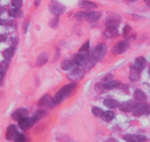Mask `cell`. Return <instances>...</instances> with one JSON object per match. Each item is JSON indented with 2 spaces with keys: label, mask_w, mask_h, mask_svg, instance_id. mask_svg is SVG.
Returning <instances> with one entry per match:
<instances>
[{
  "label": "cell",
  "mask_w": 150,
  "mask_h": 142,
  "mask_svg": "<svg viewBox=\"0 0 150 142\" xmlns=\"http://www.w3.org/2000/svg\"><path fill=\"white\" fill-rule=\"evenodd\" d=\"M11 5H12V6L13 7V8L20 9V8L22 7L23 1L22 0H12Z\"/></svg>",
  "instance_id": "30"
},
{
  "label": "cell",
  "mask_w": 150,
  "mask_h": 142,
  "mask_svg": "<svg viewBox=\"0 0 150 142\" xmlns=\"http://www.w3.org/2000/svg\"><path fill=\"white\" fill-rule=\"evenodd\" d=\"M144 2H146V4L148 6L150 7V0H144Z\"/></svg>",
  "instance_id": "43"
},
{
  "label": "cell",
  "mask_w": 150,
  "mask_h": 142,
  "mask_svg": "<svg viewBox=\"0 0 150 142\" xmlns=\"http://www.w3.org/2000/svg\"><path fill=\"white\" fill-rule=\"evenodd\" d=\"M78 6L80 8L86 10H91L97 8V5L88 0H80L78 2Z\"/></svg>",
  "instance_id": "14"
},
{
  "label": "cell",
  "mask_w": 150,
  "mask_h": 142,
  "mask_svg": "<svg viewBox=\"0 0 150 142\" xmlns=\"http://www.w3.org/2000/svg\"><path fill=\"white\" fill-rule=\"evenodd\" d=\"M91 112H92V113H93V115H95V116H96V117L100 116L101 117V116H102V113H104V111L102 110L101 109V108H96V107H94V108H92Z\"/></svg>",
  "instance_id": "29"
},
{
  "label": "cell",
  "mask_w": 150,
  "mask_h": 142,
  "mask_svg": "<svg viewBox=\"0 0 150 142\" xmlns=\"http://www.w3.org/2000/svg\"><path fill=\"white\" fill-rule=\"evenodd\" d=\"M127 1H129V2H136L137 0H127Z\"/></svg>",
  "instance_id": "44"
},
{
  "label": "cell",
  "mask_w": 150,
  "mask_h": 142,
  "mask_svg": "<svg viewBox=\"0 0 150 142\" xmlns=\"http://www.w3.org/2000/svg\"><path fill=\"white\" fill-rule=\"evenodd\" d=\"M77 84L75 82L69 84L66 86L63 87L57 93L55 94L54 98H52L53 105H57V104H60L64 99H66L72 92L77 87Z\"/></svg>",
  "instance_id": "1"
},
{
  "label": "cell",
  "mask_w": 150,
  "mask_h": 142,
  "mask_svg": "<svg viewBox=\"0 0 150 142\" xmlns=\"http://www.w3.org/2000/svg\"><path fill=\"white\" fill-rule=\"evenodd\" d=\"M58 23H59V19L58 17L56 16L55 18H54L51 21V22H50V26H51L52 28L55 29L57 28V27L58 26Z\"/></svg>",
  "instance_id": "34"
},
{
  "label": "cell",
  "mask_w": 150,
  "mask_h": 142,
  "mask_svg": "<svg viewBox=\"0 0 150 142\" xmlns=\"http://www.w3.org/2000/svg\"><path fill=\"white\" fill-rule=\"evenodd\" d=\"M134 98L138 102H144L147 100V96L144 91L141 89H137L134 92Z\"/></svg>",
  "instance_id": "18"
},
{
  "label": "cell",
  "mask_w": 150,
  "mask_h": 142,
  "mask_svg": "<svg viewBox=\"0 0 150 142\" xmlns=\"http://www.w3.org/2000/svg\"><path fill=\"white\" fill-rule=\"evenodd\" d=\"M112 78H113V76H112V75H111V74H109V75H108V76H105V77L104 78L103 81H105V82H110V81H111V79H112Z\"/></svg>",
  "instance_id": "38"
},
{
  "label": "cell",
  "mask_w": 150,
  "mask_h": 142,
  "mask_svg": "<svg viewBox=\"0 0 150 142\" xmlns=\"http://www.w3.org/2000/svg\"><path fill=\"white\" fill-rule=\"evenodd\" d=\"M5 11H6L5 8H4V7H0V16H2L5 12Z\"/></svg>",
  "instance_id": "41"
},
{
  "label": "cell",
  "mask_w": 150,
  "mask_h": 142,
  "mask_svg": "<svg viewBox=\"0 0 150 142\" xmlns=\"http://www.w3.org/2000/svg\"><path fill=\"white\" fill-rule=\"evenodd\" d=\"M29 113L28 110L25 108H19L15 112L13 113L12 114V118L16 121H18L21 118H24V117H27Z\"/></svg>",
  "instance_id": "13"
},
{
  "label": "cell",
  "mask_w": 150,
  "mask_h": 142,
  "mask_svg": "<svg viewBox=\"0 0 150 142\" xmlns=\"http://www.w3.org/2000/svg\"><path fill=\"white\" fill-rule=\"evenodd\" d=\"M40 2H41V0H35V4L36 6L39 5Z\"/></svg>",
  "instance_id": "42"
},
{
  "label": "cell",
  "mask_w": 150,
  "mask_h": 142,
  "mask_svg": "<svg viewBox=\"0 0 150 142\" xmlns=\"http://www.w3.org/2000/svg\"><path fill=\"white\" fill-rule=\"evenodd\" d=\"M8 36L6 34H0V42H4L7 40Z\"/></svg>",
  "instance_id": "37"
},
{
  "label": "cell",
  "mask_w": 150,
  "mask_h": 142,
  "mask_svg": "<svg viewBox=\"0 0 150 142\" xmlns=\"http://www.w3.org/2000/svg\"><path fill=\"white\" fill-rule=\"evenodd\" d=\"M107 53V46L104 43L96 45L94 48L92 50L91 52H90V54L96 62L101 61Z\"/></svg>",
  "instance_id": "2"
},
{
  "label": "cell",
  "mask_w": 150,
  "mask_h": 142,
  "mask_svg": "<svg viewBox=\"0 0 150 142\" xmlns=\"http://www.w3.org/2000/svg\"><path fill=\"white\" fill-rule=\"evenodd\" d=\"M9 67V63L7 61H2L0 62V71L5 72Z\"/></svg>",
  "instance_id": "31"
},
{
  "label": "cell",
  "mask_w": 150,
  "mask_h": 142,
  "mask_svg": "<svg viewBox=\"0 0 150 142\" xmlns=\"http://www.w3.org/2000/svg\"><path fill=\"white\" fill-rule=\"evenodd\" d=\"M146 59H144V57H142V56L137 58V59H135V62H134L133 65H132V67H133L134 68H135V69L138 70L140 71L144 70V68L146 67Z\"/></svg>",
  "instance_id": "16"
},
{
  "label": "cell",
  "mask_w": 150,
  "mask_h": 142,
  "mask_svg": "<svg viewBox=\"0 0 150 142\" xmlns=\"http://www.w3.org/2000/svg\"><path fill=\"white\" fill-rule=\"evenodd\" d=\"M49 8H50V13L57 17L63 14L66 10V7L62 5L57 0H51L49 5Z\"/></svg>",
  "instance_id": "3"
},
{
  "label": "cell",
  "mask_w": 150,
  "mask_h": 142,
  "mask_svg": "<svg viewBox=\"0 0 150 142\" xmlns=\"http://www.w3.org/2000/svg\"><path fill=\"white\" fill-rule=\"evenodd\" d=\"M88 12L87 11H78L77 14H75V18L77 19V20H83L86 19V17H87Z\"/></svg>",
  "instance_id": "28"
},
{
  "label": "cell",
  "mask_w": 150,
  "mask_h": 142,
  "mask_svg": "<svg viewBox=\"0 0 150 142\" xmlns=\"http://www.w3.org/2000/svg\"><path fill=\"white\" fill-rule=\"evenodd\" d=\"M38 120L33 117H24V118H21L18 122V125H19L20 128L23 130H26L27 129H30V127H33Z\"/></svg>",
  "instance_id": "6"
},
{
  "label": "cell",
  "mask_w": 150,
  "mask_h": 142,
  "mask_svg": "<svg viewBox=\"0 0 150 142\" xmlns=\"http://www.w3.org/2000/svg\"><path fill=\"white\" fill-rule=\"evenodd\" d=\"M94 88H95V90H96L97 93H102L105 90L103 84H101V83L96 84V85H95Z\"/></svg>",
  "instance_id": "33"
},
{
  "label": "cell",
  "mask_w": 150,
  "mask_h": 142,
  "mask_svg": "<svg viewBox=\"0 0 150 142\" xmlns=\"http://www.w3.org/2000/svg\"><path fill=\"white\" fill-rule=\"evenodd\" d=\"M122 22L121 16L118 14H112L108 17L106 21L107 26H115L118 27Z\"/></svg>",
  "instance_id": "11"
},
{
  "label": "cell",
  "mask_w": 150,
  "mask_h": 142,
  "mask_svg": "<svg viewBox=\"0 0 150 142\" xmlns=\"http://www.w3.org/2000/svg\"><path fill=\"white\" fill-rule=\"evenodd\" d=\"M120 85V82L119 81H110V82H105V84H103V86L105 90H112L114 88L118 87Z\"/></svg>",
  "instance_id": "23"
},
{
  "label": "cell",
  "mask_w": 150,
  "mask_h": 142,
  "mask_svg": "<svg viewBox=\"0 0 150 142\" xmlns=\"http://www.w3.org/2000/svg\"><path fill=\"white\" fill-rule=\"evenodd\" d=\"M38 105L40 107H44V106H49V107H53L52 98L49 94H46L44 96L41 97L38 101Z\"/></svg>",
  "instance_id": "15"
},
{
  "label": "cell",
  "mask_w": 150,
  "mask_h": 142,
  "mask_svg": "<svg viewBox=\"0 0 150 142\" xmlns=\"http://www.w3.org/2000/svg\"><path fill=\"white\" fill-rule=\"evenodd\" d=\"M132 30V27L129 25H125V27L123 29V34L125 37H126L127 35H128L129 33V32Z\"/></svg>",
  "instance_id": "36"
},
{
  "label": "cell",
  "mask_w": 150,
  "mask_h": 142,
  "mask_svg": "<svg viewBox=\"0 0 150 142\" xmlns=\"http://www.w3.org/2000/svg\"><path fill=\"white\" fill-rule=\"evenodd\" d=\"M135 104H136V102L135 101H133V100H129V101H125V102L120 104L119 108L122 112H132V110L135 108Z\"/></svg>",
  "instance_id": "9"
},
{
  "label": "cell",
  "mask_w": 150,
  "mask_h": 142,
  "mask_svg": "<svg viewBox=\"0 0 150 142\" xmlns=\"http://www.w3.org/2000/svg\"><path fill=\"white\" fill-rule=\"evenodd\" d=\"M5 76V72H2V71H0V82H1V81H2V79H4Z\"/></svg>",
  "instance_id": "40"
},
{
  "label": "cell",
  "mask_w": 150,
  "mask_h": 142,
  "mask_svg": "<svg viewBox=\"0 0 150 142\" xmlns=\"http://www.w3.org/2000/svg\"><path fill=\"white\" fill-rule=\"evenodd\" d=\"M119 35L117 27L115 26H107L105 30V37L108 39H114Z\"/></svg>",
  "instance_id": "10"
},
{
  "label": "cell",
  "mask_w": 150,
  "mask_h": 142,
  "mask_svg": "<svg viewBox=\"0 0 150 142\" xmlns=\"http://www.w3.org/2000/svg\"><path fill=\"white\" fill-rule=\"evenodd\" d=\"M16 52V47L14 45H12L11 47H8V48L5 49L3 52H2V56L5 58L6 60L11 59L13 56L14 53Z\"/></svg>",
  "instance_id": "22"
},
{
  "label": "cell",
  "mask_w": 150,
  "mask_h": 142,
  "mask_svg": "<svg viewBox=\"0 0 150 142\" xmlns=\"http://www.w3.org/2000/svg\"><path fill=\"white\" fill-rule=\"evenodd\" d=\"M49 60V55L46 52H42L40 53V55L38 56L37 60H36V65L37 66H43L45 65Z\"/></svg>",
  "instance_id": "20"
},
{
  "label": "cell",
  "mask_w": 150,
  "mask_h": 142,
  "mask_svg": "<svg viewBox=\"0 0 150 142\" xmlns=\"http://www.w3.org/2000/svg\"><path fill=\"white\" fill-rule=\"evenodd\" d=\"M102 16V13L98 11H92V12H88L86 20L90 22H94L98 21Z\"/></svg>",
  "instance_id": "19"
},
{
  "label": "cell",
  "mask_w": 150,
  "mask_h": 142,
  "mask_svg": "<svg viewBox=\"0 0 150 142\" xmlns=\"http://www.w3.org/2000/svg\"><path fill=\"white\" fill-rule=\"evenodd\" d=\"M123 139L127 142H146L147 138L141 135L127 134L123 136Z\"/></svg>",
  "instance_id": "8"
},
{
  "label": "cell",
  "mask_w": 150,
  "mask_h": 142,
  "mask_svg": "<svg viewBox=\"0 0 150 142\" xmlns=\"http://www.w3.org/2000/svg\"><path fill=\"white\" fill-rule=\"evenodd\" d=\"M103 104L109 109H116V108H119L120 103L117 100L113 99V98H107V99L104 100Z\"/></svg>",
  "instance_id": "17"
},
{
  "label": "cell",
  "mask_w": 150,
  "mask_h": 142,
  "mask_svg": "<svg viewBox=\"0 0 150 142\" xmlns=\"http://www.w3.org/2000/svg\"><path fill=\"white\" fill-rule=\"evenodd\" d=\"M129 44L126 41H120L112 48V53L115 55H119L125 53L129 49Z\"/></svg>",
  "instance_id": "7"
},
{
  "label": "cell",
  "mask_w": 150,
  "mask_h": 142,
  "mask_svg": "<svg viewBox=\"0 0 150 142\" xmlns=\"http://www.w3.org/2000/svg\"><path fill=\"white\" fill-rule=\"evenodd\" d=\"M140 75H141V71L135 69L133 67H132L130 69V75H129V79L132 81H137L139 79Z\"/></svg>",
  "instance_id": "25"
},
{
  "label": "cell",
  "mask_w": 150,
  "mask_h": 142,
  "mask_svg": "<svg viewBox=\"0 0 150 142\" xmlns=\"http://www.w3.org/2000/svg\"><path fill=\"white\" fill-rule=\"evenodd\" d=\"M22 11H20V9L18 8H10L8 10V15L11 17H13V18H19L22 16Z\"/></svg>",
  "instance_id": "26"
},
{
  "label": "cell",
  "mask_w": 150,
  "mask_h": 142,
  "mask_svg": "<svg viewBox=\"0 0 150 142\" xmlns=\"http://www.w3.org/2000/svg\"><path fill=\"white\" fill-rule=\"evenodd\" d=\"M89 50H90V42L89 41H86L84 44H83L80 49L79 50V52L83 53H89Z\"/></svg>",
  "instance_id": "27"
},
{
  "label": "cell",
  "mask_w": 150,
  "mask_h": 142,
  "mask_svg": "<svg viewBox=\"0 0 150 142\" xmlns=\"http://www.w3.org/2000/svg\"><path fill=\"white\" fill-rule=\"evenodd\" d=\"M77 65H76V63L74 62V61L72 59V60H65L63 62H62L61 63V68L64 70H71L74 69V67H76Z\"/></svg>",
  "instance_id": "21"
},
{
  "label": "cell",
  "mask_w": 150,
  "mask_h": 142,
  "mask_svg": "<svg viewBox=\"0 0 150 142\" xmlns=\"http://www.w3.org/2000/svg\"><path fill=\"white\" fill-rule=\"evenodd\" d=\"M13 140L14 142H26V138L25 136H24V135L18 133V134L16 136L15 138H14Z\"/></svg>",
  "instance_id": "32"
},
{
  "label": "cell",
  "mask_w": 150,
  "mask_h": 142,
  "mask_svg": "<svg viewBox=\"0 0 150 142\" xmlns=\"http://www.w3.org/2000/svg\"><path fill=\"white\" fill-rule=\"evenodd\" d=\"M8 22L7 20H4L0 19V25H5V24H8Z\"/></svg>",
  "instance_id": "39"
},
{
  "label": "cell",
  "mask_w": 150,
  "mask_h": 142,
  "mask_svg": "<svg viewBox=\"0 0 150 142\" xmlns=\"http://www.w3.org/2000/svg\"><path fill=\"white\" fill-rule=\"evenodd\" d=\"M44 115H45V112L43 110H40V111H37L33 116H34L37 120H39L41 119V118H43Z\"/></svg>",
  "instance_id": "35"
},
{
  "label": "cell",
  "mask_w": 150,
  "mask_h": 142,
  "mask_svg": "<svg viewBox=\"0 0 150 142\" xmlns=\"http://www.w3.org/2000/svg\"><path fill=\"white\" fill-rule=\"evenodd\" d=\"M132 114L135 116H141L143 115H149L150 113V104L144 102L136 103L135 108L132 110Z\"/></svg>",
  "instance_id": "4"
},
{
  "label": "cell",
  "mask_w": 150,
  "mask_h": 142,
  "mask_svg": "<svg viewBox=\"0 0 150 142\" xmlns=\"http://www.w3.org/2000/svg\"><path fill=\"white\" fill-rule=\"evenodd\" d=\"M18 134V130H17L16 126L14 124H11L7 128L6 134H5V138L7 140L11 141L15 138L16 136Z\"/></svg>",
  "instance_id": "12"
},
{
  "label": "cell",
  "mask_w": 150,
  "mask_h": 142,
  "mask_svg": "<svg viewBox=\"0 0 150 142\" xmlns=\"http://www.w3.org/2000/svg\"><path fill=\"white\" fill-rule=\"evenodd\" d=\"M114 113L111 110H107L102 113V118L103 121H106V122H110V121H112L114 118Z\"/></svg>",
  "instance_id": "24"
},
{
  "label": "cell",
  "mask_w": 150,
  "mask_h": 142,
  "mask_svg": "<svg viewBox=\"0 0 150 142\" xmlns=\"http://www.w3.org/2000/svg\"><path fill=\"white\" fill-rule=\"evenodd\" d=\"M85 74H86V70L82 67L77 66L72 69L67 76L68 79H70L71 81L77 82V81H80L83 79Z\"/></svg>",
  "instance_id": "5"
}]
</instances>
